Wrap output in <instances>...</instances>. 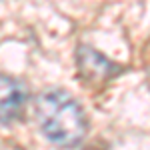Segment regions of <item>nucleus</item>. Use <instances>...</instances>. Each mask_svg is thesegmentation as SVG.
<instances>
[{"label":"nucleus","instance_id":"1","mask_svg":"<svg viewBox=\"0 0 150 150\" xmlns=\"http://www.w3.org/2000/svg\"><path fill=\"white\" fill-rule=\"evenodd\" d=\"M40 128L50 142L58 146H76L86 134V114L68 92L48 90L36 102Z\"/></svg>","mask_w":150,"mask_h":150},{"label":"nucleus","instance_id":"2","mask_svg":"<svg viewBox=\"0 0 150 150\" xmlns=\"http://www.w3.org/2000/svg\"><path fill=\"white\" fill-rule=\"evenodd\" d=\"M76 62H78V74H80V78L90 88H94L96 84H102V82L110 80V78H114L116 74L122 72L120 66L112 64L100 52H96V50H92V48H88V46L78 48Z\"/></svg>","mask_w":150,"mask_h":150},{"label":"nucleus","instance_id":"3","mask_svg":"<svg viewBox=\"0 0 150 150\" xmlns=\"http://www.w3.org/2000/svg\"><path fill=\"white\" fill-rule=\"evenodd\" d=\"M28 92L20 80L0 74V122L10 124L18 120L24 110Z\"/></svg>","mask_w":150,"mask_h":150}]
</instances>
